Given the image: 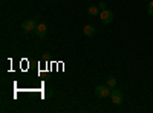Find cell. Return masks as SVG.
I'll list each match as a JSON object with an SVG mask.
<instances>
[{"label":"cell","mask_w":153,"mask_h":113,"mask_svg":"<svg viewBox=\"0 0 153 113\" xmlns=\"http://www.w3.org/2000/svg\"><path fill=\"white\" fill-rule=\"evenodd\" d=\"M37 24H38V23H37L35 18H26V20L22 21V29L26 32V34H31V32H35Z\"/></svg>","instance_id":"1"},{"label":"cell","mask_w":153,"mask_h":113,"mask_svg":"<svg viewBox=\"0 0 153 113\" xmlns=\"http://www.w3.org/2000/svg\"><path fill=\"white\" fill-rule=\"evenodd\" d=\"M110 87L106 84V86H97L95 87V96L97 98H107L110 96Z\"/></svg>","instance_id":"2"},{"label":"cell","mask_w":153,"mask_h":113,"mask_svg":"<svg viewBox=\"0 0 153 113\" xmlns=\"http://www.w3.org/2000/svg\"><path fill=\"white\" fill-rule=\"evenodd\" d=\"M100 20L103 24H110L113 21V12L110 9H104L100 12Z\"/></svg>","instance_id":"3"},{"label":"cell","mask_w":153,"mask_h":113,"mask_svg":"<svg viewBox=\"0 0 153 113\" xmlns=\"http://www.w3.org/2000/svg\"><path fill=\"white\" fill-rule=\"evenodd\" d=\"M110 99H112V103H113L115 106H121L123 101H124V96H123V93H121L120 90L112 89V92H110Z\"/></svg>","instance_id":"4"},{"label":"cell","mask_w":153,"mask_h":113,"mask_svg":"<svg viewBox=\"0 0 153 113\" xmlns=\"http://www.w3.org/2000/svg\"><path fill=\"white\" fill-rule=\"evenodd\" d=\"M48 34V28H46V23H38L37 24V29H35V35L38 38H45Z\"/></svg>","instance_id":"5"},{"label":"cell","mask_w":153,"mask_h":113,"mask_svg":"<svg viewBox=\"0 0 153 113\" xmlns=\"http://www.w3.org/2000/svg\"><path fill=\"white\" fill-rule=\"evenodd\" d=\"M83 34H84L86 37H94V35L97 34V29H95L94 24H86V26L83 28Z\"/></svg>","instance_id":"6"},{"label":"cell","mask_w":153,"mask_h":113,"mask_svg":"<svg viewBox=\"0 0 153 113\" xmlns=\"http://www.w3.org/2000/svg\"><path fill=\"white\" fill-rule=\"evenodd\" d=\"M100 8H98V5H92V6H89L87 8V14L89 16H92V17H97V16H100Z\"/></svg>","instance_id":"7"},{"label":"cell","mask_w":153,"mask_h":113,"mask_svg":"<svg viewBox=\"0 0 153 113\" xmlns=\"http://www.w3.org/2000/svg\"><path fill=\"white\" fill-rule=\"evenodd\" d=\"M107 86L110 87V89H115V87H117V78H115L113 75H110V77L107 78Z\"/></svg>","instance_id":"8"},{"label":"cell","mask_w":153,"mask_h":113,"mask_svg":"<svg viewBox=\"0 0 153 113\" xmlns=\"http://www.w3.org/2000/svg\"><path fill=\"white\" fill-rule=\"evenodd\" d=\"M147 14H149V16H153V0L147 5Z\"/></svg>","instance_id":"9"},{"label":"cell","mask_w":153,"mask_h":113,"mask_svg":"<svg viewBox=\"0 0 153 113\" xmlns=\"http://www.w3.org/2000/svg\"><path fill=\"white\" fill-rule=\"evenodd\" d=\"M98 8H100L101 11H104V9H107V8H106V3H104V2H100V3H98Z\"/></svg>","instance_id":"10"},{"label":"cell","mask_w":153,"mask_h":113,"mask_svg":"<svg viewBox=\"0 0 153 113\" xmlns=\"http://www.w3.org/2000/svg\"><path fill=\"white\" fill-rule=\"evenodd\" d=\"M146 2H147V0H146Z\"/></svg>","instance_id":"11"}]
</instances>
